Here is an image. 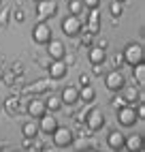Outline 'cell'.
<instances>
[{
  "instance_id": "12",
  "label": "cell",
  "mask_w": 145,
  "mask_h": 152,
  "mask_svg": "<svg viewBox=\"0 0 145 152\" xmlns=\"http://www.w3.org/2000/svg\"><path fill=\"white\" fill-rule=\"evenodd\" d=\"M4 107H7V111H9L11 116H19V114H26V105H22V103H19V96H17V94L9 96V99L4 101Z\"/></svg>"
},
{
  "instance_id": "40",
  "label": "cell",
  "mask_w": 145,
  "mask_h": 152,
  "mask_svg": "<svg viewBox=\"0 0 145 152\" xmlns=\"http://www.w3.org/2000/svg\"><path fill=\"white\" fill-rule=\"evenodd\" d=\"M90 82H92V77H90V75H86V73H81V77H79L81 88H83V86H90Z\"/></svg>"
},
{
  "instance_id": "8",
  "label": "cell",
  "mask_w": 145,
  "mask_h": 152,
  "mask_svg": "<svg viewBox=\"0 0 145 152\" xmlns=\"http://www.w3.org/2000/svg\"><path fill=\"white\" fill-rule=\"evenodd\" d=\"M36 11H38V19H41V22H47V19H51L58 13V4L54 2V0H41Z\"/></svg>"
},
{
  "instance_id": "15",
  "label": "cell",
  "mask_w": 145,
  "mask_h": 152,
  "mask_svg": "<svg viewBox=\"0 0 145 152\" xmlns=\"http://www.w3.org/2000/svg\"><path fill=\"white\" fill-rule=\"evenodd\" d=\"M124 150L126 152H143V135H130L124 141Z\"/></svg>"
},
{
  "instance_id": "44",
  "label": "cell",
  "mask_w": 145,
  "mask_h": 152,
  "mask_svg": "<svg viewBox=\"0 0 145 152\" xmlns=\"http://www.w3.org/2000/svg\"><path fill=\"white\" fill-rule=\"evenodd\" d=\"M15 152H24V150H22V148H19V150H15Z\"/></svg>"
},
{
  "instance_id": "22",
  "label": "cell",
  "mask_w": 145,
  "mask_h": 152,
  "mask_svg": "<svg viewBox=\"0 0 145 152\" xmlns=\"http://www.w3.org/2000/svg\"><path fill=\"white\" fill-rule=\"evenodd\" d=\"M22 133H24L26 139H36V135H38V122H34V120L26 122V124L22 126Z\"/></svg>"
},
{
  "instance_id": "25",
  "label": "cell",
  "mask_w": 145,
  "mask_h": 152,
  "mask_svg": "<svg viewBox=\"0 0 145 152\" xmlns=\"http://www.w3.org/2000/svg\"><path fill=\"white\" fill-rule=\"evenodd\" d=\"M72 148H75L77 152H90L92 150V144L86 139V137H79V139H72V144H70Z\"/></svg>"
},
{
  "instance_id": "48",
  "label": "cell",
  "mask_w": 145,
  "mask_h": 152,
  "mask_svg": "<svg viewBox=\"0 0 145 152\" xmlns=\"http://www.w3.org/2000/svg\"><path fill=\"white\" fill-rule=\"evenodd\" d=\"M0 105H2V101H0Z\"/></svg>"
},
{
  "instance_id": "51",
  "label": "cell",
  "mask_w": 145,
  "mask_h": 152,
  "mask_svg": "<svg viewBox=\"0 0 145 152\" xmlns=\"http://www.w3.org/2000/svg\"><path fill=\"white\" fill-rule=\"evenodd\" d=\"M0 2H2V0H0Z\"/></svg>"
},
{
  "instance_id": "3",
  "label": "cell",
  "mask_w": 145,
  "mask_h": 152,
  "mask_svg": "<svg viewBox=\"0 0 145 152\" xmlns=\"http://www.w3.org/2000/svg\"><path fill=\"white\" fill-rule=\"evenodd\" d=\"M86 124L92 133H98V131L105 126V114L100 109H88V116H86Z\"/></svg>"
},
{
  "instance_id": "2",
  "label": "cell",
  "mask_w": 145,
  "mask_h": 152,
  "mask_svg": "<svg viewBox=\"0 0 145 152\" xmlns=\"http://www.w3.org/2000/svg\"><path fill=\"white\" fill-rule=\"evenodd\" d=\"M62 32H64L66 37H79L81 32H83V24H81V19L79 17H64L62 19Z\"/></svg>"
},
{
  "instance_id": "36",
  "label": "cell",
  "mask_w": 145,
  "mask_h": 152,
  "mask_svg": "<svg viewBox=\"0 0 145 152\" xmlns=\"http://www.w3.org/2000/svg\"><path fill=\"white\" fill-rule=\"evenodd\" d=\"M122 64H124V56L122 54H115V56H113V66H115V71H120Z\"/></svg>"
},
{
  "instance_id": "20",
  "label": "cell",
  "mask_w": 145,
  "mask_h": 152,
  "mask_svg": "<svg viewBox=\"0 0 145 152\" xmlns=\"http://www.w3.org/2000/svg\"><path fill=\"white\" fill-rule=\"evenodd\" d=\"M43 103L47 107V111H58L62 107V101L58 94H51V92H45V99H43Z\"/></svg>"
},
{
  "instance_id": "49",
  "label": "cell",
  "mask_w": 145,
  "mask_h": 152,
  "mask_svg": "<svg viewBox=\"0 0 145 152\" xmlns=\"http://www.w3.org/2000/svg\"><path fill=\"white\" fill-rule=\"evenodd\" d=\"M0 77H2V73H0Z\"/></svg>"
},
{
  "instance_id": "38",
  "label": "cell",
  "mask_w": 145,
  "mask_h": 152,
  "mask_svg": "<svg viewBox=\"0 0 145 152\" xmlns=\"http://www.w3.org/2000/svg\"><path fill=\"white\" fill-rule=\"evenodd\" d=\"M13 17H15V22H24V19H26V13L22 11V9H15V11H13Z\"/></svg>"
},
{
  "instance_id": "21",
  "label": "cell",
  "mask_w": 145,
  "mask_h": 152,
  "mask_svg": "<svg viewBox=\"0 0 145 152\" xmlns=\"http://www.w3.org/2000/svg\"><path fill=\"white\" fill-rule=\"evenodd\" d=\"M90 62L92 64H105L107 62V52L100 47H92L90 49Z\"/></svg>"
},
{
  "instance_id": "37",
  "label": "cell",
  "mask_w": 145,
  "mask_h": 152,
  "mask_svg": "<svg viewBox=\"0 0 145 152\" xmlns=\"http://www.w3.org/2000/svg\"><path fill=\"white\" fill-rule=\"evenodd\" d=\"M81 2H83V7L90 11V9H98V2H100V0H81Z\"/></svg>"
},
{
  "instance_id": "16",
  "label": "cell",
  "mask_w": 145,
  "mask_h": 152,
  "mask_svg": "<svg viewBox=\"0 0 145 152\" xmlns=\"http://www.w3.org/2000/svg\"><path fill=\"white\" fill-rule=\"evenodd\" d=\"M47 45H49V49H47V56H49L51 60H62V58H64V54H66V49H64V43L49 41Z\"/></svg>"
},
{
  "instance_id": "17",
  "label": "cell",
  "mask_w": 145,
  "mask_h": 152,
  "mask_svg": "<svg viewBox=\"0 0 145 152\" xmlns=\"http://www.w3.org/2000/svg\"><path fill=\"white\" fill-rule=\"evenodd\" d=\"M60 101H62V105H75V103H79V90L72 88V86H68L64 92H62Z\"/></svg>"
},
{
  "instance_id": "32",
  "label": "cell",
  "mask_w": 145,
  "mask_h": 152,
  "mask_svg": "<svg viewBox=\"0 0 145 152\" xmlns=\"http://www.w3.org/2000/svg\"><path fill=\"white\" fill-rule=\"evenodd\" d=\"M9 17H11V9H2V13H0V26H7L9 24Z\"/></svg>"
},
{
  "instance_id": "14",
  "label": "cell",
  "mask_w": 145,
  "mask_h": 152,
  "mask_svg": "<svg viewBox=\"0 0 145 152\" xmlns=\"http://www.w3.org/2000/svg\"><path fill=\"white\" fill-rule=\"evenodd\" d=\"M49 75H51V79H62V77H66V71H68V66L62 62V60H51V64H49Z\"/></svg>"
},
{
  "instance_id": "27",
  "label": "cell",
  "mask_w": 145,
  "mask_h": 152,
  "mask_svg": "<svg viewBox=\"0 0 145 152\" xmlns=\"http://www.w3.org/2000/svg\"><path fill=\"white\" fill-rule=\"evenodd\" d=\"M132 71H134V77H137V82H139V84H143V79H145V64H143V62L134 64V66H132Z\"/></svg>"
},
{
  "instance_id": "9",
  "label": "cell",
  "mask_w": 145,
  "mask_h": 152,
  "mask_svg": "<svg viewBox=\"0 0 145 152\" xmlns=\"http://www.w3.org/2000/svg\"><path fill=\"white\" fill-rule=\"evenodd\" d=\"M137 120H139V118H137V114H134V107H132V105H126V107L117 109V122H120L122 126H132Z\"/></svg>"
},
{
  "instance_id": "18",
  "label": "cell",
  "mask_w": 145,
  "mask_h": 152,
  "mask_svg": "<svg viewBox=\"0 0 145 152\" xmlns=\"http://www.w3.org/2000/svg\"><path fill=\"white\" fill-rule=\"evenodd\" d=\"M98 26H100V13H98V9H90L88 28L83 26V30H88L90 34H96V32H98Z\"/></svg>"
},
{
  "instance_id": "11",
  "label": "cell",
  "mask_w": 145,
  "mask_h": 152,
  "mask_svg": "<svg viewBox=\"0 0 145 152\" xmlns=\"http://www.w3.org/2000/svg\"><path fill=\"white\" fill-rule=\"evenodd\" d=\"M120 92H122L120 96L126 101V105H134V103H139V101H143V99H141V92H139L134 86H124Z\"/></svg>"
},
{
  "instance_id": "24",
  "label": "cell",
  "mask_w": 145,
  "mask_h": 152,
  "mask_svg": "<svg viewBox=\"0 0 145 152\" xmlns=\"http://www.w3.org/2000/svg\"><path fill=\"white\" fill-rule=\"evenodd\" d=\"M68 11H70L72 17H81L83 11H86V7H83L81 0H70V2H68Z\"/></svg>"
},
{
  "instance_id": "1",
  "label": "cell",
  "mask_w": 145,
  "mask_h": 152,
  "mask_svg": "<svg viewBox=\"0 0 145 152\" xmlns=\"http://www.w3.org/2000/svg\"><path fill=\"white\" fill-rule=\"evenodd\" d=\"M122 56H124V62H128L130 66H134V64H139V62H143V45L141 43H130L126 49L122 52Z\"/></svg>"
},
{
  "instance_id": "42",
  "label": "cell",
  "mask_w": 145,
  "mask_h": 152,
  "mask_svg": "<svg viewBox=\"0 0 145 152\" xmlns=\"http://www.w3.org/2000/svg\"><path fill=\"white\" fill-rule=\"evenodd\" d=\"M105 71H102V64H94V75H102Z\"/></svg>"
},
{
  "instance_id": "43",
  "label": "cell",
  "mask_w": 145,
  "mask_h": 152,
  "mask_svg": "<svg viewBox=\"0 0 145 152\" xmlns=\"http://www.w3.org/2000/svg\"><path fill=\"white\" fill-rule=\"evenodd\" d=\"M96 47H100V49H105L107 47V41H102V39H100V41H98V45Z\"/></svg>"
},
{
  "instance_id": "35",
  "label": "cell",
  "mask_w": 145,
  "mask_h": 152,
  "mask_svg": "<svg viewBox=\"0 0 145 152\" xmlns=\"http://www.w3.org/2000/svg\"><path fill=\"white\" fill-rule=\"evenodd\" d=\"M134 114H137L139 120L145 118V105H143V101H139V103H137V109H134Z\"/></svg>"
},
{
  "instance_id": "28",
  "label": "cell",
  "mask_w": 145,
  "mask_h": 152,
  "mask_svg": "<svg viewBox=\"0 0 145 152\" xmlns=\"http://www.w3.org/2000/svg\"><path fill=\"white\" fill-rule=\"evenodd\" d=\"M0 79H2L4 86H9V88H13V86H15V82H17V77L11 73V71H9V73H2V77H0Z\"/></svg>"
},
{
  "instance_id": "7",
  "label": "cell",
  "mask_w": 145,
  "mask_h": 152,
  "mask_svg": "<svg viewBox=\"0 0 145 152\" xmlns=\"http://www.w3.org/2000/svg\"><path fill=\"white\" fill-rule=\"evenodd\" d=\"M26 114H30V118L38 120V118H43L45 114H49V111H47V107H45V103H43V99L32 96V101L26 105Z\"/></svg>"
},
{
  "instance_id": "13",
  "label": "cell",
  "mask_w": 145,
  "mask_h": 152,
  "mask_svg": "<svg viewBox=\"0 0 145 152\" xmlns=\"http://www.w3.org/2000/svg\"><path fill=\"white\" fill-rule=\"evenodd\" d=\"M124 141H126V137H124L122 131H111L109 137H107V144L113 152H117V150H124Z\"/></svg>"
},
{
  "instance_id": "45",
  "label": "cell",
  "mask_w": 145,
  "mask_h": 152,
  "mask_svg": "<svg viewBox=\"0 0 145 152\" xmlns=\"http://www.w3.org/2000/svg\"><path fill=\"white\" fill-rule=\"evenodd\" d=\"M117 2H126V0H117Z\"/></svg>"
},
{
  "instance_id": "31",
  "label": "cell",
  "mask_w": 145,
  "mask_h": 152,
  "mask_svg": "<svg viewBox=\"0 0 145 152\" xmlns=\"http://www.w3.org/2000/svg\"><path fill=\"white\" fill-rule=\"evenodd\" d=\"M81 34H83V39H81V43H83L86 47H92V43H94V34H90L88 30H83Z\"/></svg>"
},
{
  "instance_id": "30",
  "label": "cell",
  "mask_w": 145,
  "mask_h": 152,
  "mask_svg": "<svg viewBox=\"0 0 145 152\" xmlns=\"http://www.w3.org/2000/svg\"><path fill=\"white\" fill-rule=\"evenodd\" d=\"M92 135H94V133H92V131L88 129V124L86 122H79V137H92Z\"/></svg>"
},
{
  "instance_id": "46",
  "label": "cell",
  "mask_w": 145,
  "mask_h": 152,
  "mask_svg": "<svg viewBox=\"0 0 145 152\" xmlns=\"http://www.w3.org/2000/svg\"><path fill=\"white\" fill-rule=\"evenodd\" d=\"M90 152H96V150H94V148H92V150H90Z\"/></svg>"
},
{
  "instance_id": "50",
  "label": "cell",
  "mask_w": 145,
  "mask_h": 152,
  "mask_svg": "<svg viewBox=\"0 0 145 152\" xmlns=\"http://www.w3.org/2000/svg\"><path fill=\"white\" fill-rule=\"evenodd\" d=\"M36 2H41V0H36Z\"/></svg>"
},
{
  "instance_id": "5",
  "label": "cell",
  "mask_w": 145,
  "mask_h": 152,
  "mask_svg": "<svg viewBox=\"0 0 145 152\" xmlns=\"http://www.w3.org/2000/svg\"><path fill=\"white\" fill-rule=\"evenodd\" d=\"M105 86L111 90V92H120V90L126 86V77L122 75V71H115V69H113L111 73L105 75Z\"/></svg>"
},
{
  "instance_id": "34",
  "label": "cell",
  "mask_w": 145,
  "mask_h": 152,
  "mask_svg": "<svg viewBox=\"0 0 145 152\" xmlns=\"http://www.w3.org/2000/svg\"><path fill=\"white\" fill-rule=\"evenodd\" d=\"M11 73H13L15 77H22V73H24V64H22V62H15V64L11 66Z\"/></svg>"
},
{
  "instance_id": "33",
  "label": "cell",
  "mask_w": 145,
  "mask_h": 152,
  "mask_svg": "<svg viewBox=\"0 0 145 152\" xmlns=\"http://www.w3.org/2000/svg\"><path fill=\"white\" fill-rule=\"evenodd\" d=\"M111 105L115 107V109H122V107H126V101H124V99L120 96V92H117V96H115V99L111 101Z\"/></svg>"
},
{
  "instance_id": "10",
  "label": "cell",
  "mask_w": 145,
  "mask_h": 152,
  "mask_svg": "<svg viewBox=\"0 0 145 152\" xmlns=\"http://www.w3.org/2000/svg\"><path fill=\"white\" fill-rule=\"evenodd\" d=\"M58 118L54 114H45L43 118H38V131H43L45 135H54V131L58 129Z\"/></svg>"
},
{
  "instance_id": "39",
  "label": "cell",
  "mask_w": 145,
  "mask_h": 152,
  "mask_svg": "<svg viewBox=\"0 0 145 152\" xmlns=\"http://www.w3.org/2000/svg\"><path fill=\"white\" fill-rule=\"evenodd\" d=\"M38 64L43 66V69H49V64H51V58H49V56H41V58H38Z\"/></svg>"
},
{
  "instance_id": "23",
  "label": "cell",
  "mask_w": 145,
  "mask_h": 152,
  "mask_svg": "<svg viewBox=\"0 0 145 152\" xmlns=\"http://www.w3.org/2000/svg\"><path fill=\"white\" fill-rule=\"evenodd\" d=\"M96 99V92L92 86H83L79 90V101H83V103H92V101Z\"/></svg>"
},
{
  "instance_id": "19",
  "label": "cell",
  "mask_w": 145,
  "mask_h": 152,
  "mask_svg": "<svg viewBox=\"0 0 145 152\" xmlns=\"http://www.w3.org/2000/svg\"><path fill=\"white\" fill-rule=\"evenodd\" d=\"M45 92H49V82L45 79V82H36V84H32V86H26L24 88V94H45Z\"/></svg>"
},
{
  "instance_id": "6",
  "label": "cell",
  "mask_w": 145,
  "mask_h": 152,
  "mask_svg": "<svg viewBox=\"0 0 145 152\" xmlns=\"http://www.w3.org/2000/svg\"><path fill=\"white\" fill-rule=\"evenodd\" d=\"M32 39L38 45H47L51 41V26L47 22H38L36 28H34V32H32Z\"/></svg>"
},
{
  "instance_id": "47",
  "label": "cell",
  "mask_w": 145,
  "mask_h": 152,
  "mask_svg": "<svg viewBox=\"0 0 145 152\" xmlns=\"http://www.w3.org/2000/svg\"><path fill=\"white\" fill-rule=\"evenodd\" d=\"M117 152H126V150H117Z\"/></svg>"
},
{
  "instance_id": "26",
  "label": "cell",
  "mask_w": 145,
  "mask_h": 152,
  "mask_svg": "<svg viewBox=\"0 0 145 152\" xmlns=\"http://www.w3.org/2000/svg\"><path fill=\"white\" fill-rule=\"evenodd\" d=\"M41 148H43V144H38L36 139H26L24 137V146H22L24 152H41Z\"/></svg>"
},
{
  "instance_id": "29",
  "label": "cell",
  "mask_w": 145,
  "mask_h": 152,
  "mask_svg": "<svg viewBox=\"0 0 145 152\" xmlns=\"http://www.w3.org/2000/svg\"><path fill=\"white\" fill-rule=\"evenodd\" d=\"M122 11H124L122 2H117V0H113V2H111V15H113V17H120V15H122Z\"/></svg>"
},
{
  "instance_id": "4",
  "label": "cell",
  "mask_w": 145,
  "mask_h": 152,
  "mask_svg": "<svg viewBox=\"0 0 145 152\" xmlns=\"http://www.w3.org/2000/svg\"><path fill=\"white\" fill-rule=\"evenodd\" d=\"M54 146L56 148H66V146H70L72 144V139H75V135H72V131L70 129H66V126H58L56 131H54Z\"/></svg>"
},
{
  "instance_id": "41",
  "label": "cell",
  "mask_w": 145,
  "mask_h": 152,
  "mask_svg": "<svg viewBox=\"0 0 145 152\" xmlns=\"http://www.w3.org/2000/svg\"><path fill=\"white\" fill-rule=\"evenodd\" d=\"M41 152H60V148H56V146H43Z\"/></svg>"
}]
</instances>
